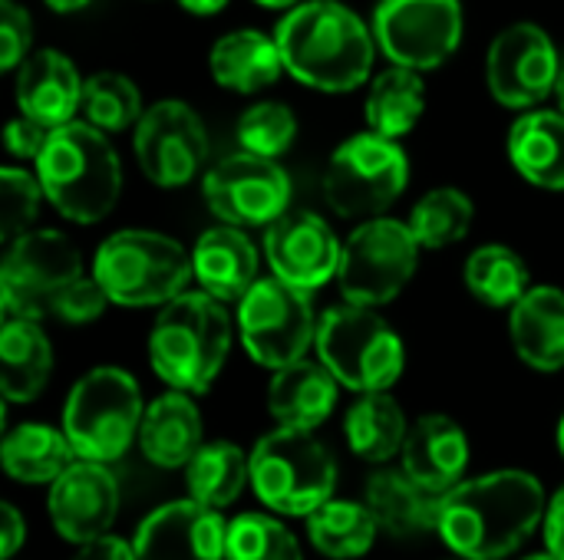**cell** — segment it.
<instances>
[{
  "label": "cell",
  "instance_id": "obj_23",
  "mask_svg": "<svg viewBox=\"0 0 564 560\" xmlns=\"http://www.w3.org/2000/svg\"><path fill=\"white\" fill-rule=\"evenodd\" d=\"M364 505L380 531L400 541L430 535L440 525V495L426 492L406 469H377L364 485Z\"/></svg>",
  "mask_w": 564,
  "mask_h": 560
},
{
  "label": "cell",
  "instance_id": "obj_16",
  "mask_svg": "<svg viewBox=\"0 0 564 560\" xmlns=\"http://www.w3.org/2000/svg\"><path fill=\"white\" fill-rule=\"evenodd\" d=\"M562 53L539 23L506 26L486 53V83L496 102L529 109L558 89Z\"/></svg>",
  "mask_w": 564,
  "mask_h": 560
},
{
  "label": "cell",
  "instance_id": "obj_30",
  "mask_svg": "<svg viewBox=\"0 0 564 560\" xmlns=\"http://www.w3.org/2000/svg\"><path fill=\"white\" fill-rule=\"evenodd\" d=\"M344 436L357 459L370 465H387L403 452L410 422L403 406L387 393H360V399L344 416Z\"/></svg>",
  "mask_w": 564,
  "mask_h": 560
},
{
  "label": "cell",
  "instance_id": "obj_32",
  "mask_svg": "<svg viewBox=\"0 0 564 560\" xmlns=\"http://www.w3.org/2000/svg\"><path fill=\"white\" fill-rule=\"evenodd\" d=\"M423 112H426V86L416 69L393 63L370 83L364 116L373 132L387 139H403L420 125Z\"/></svg>",
  "mask_w": 564,
  "mask_h": 560
},
{
  "label": "cell",
  "instance_id": "obj_14",
  "mask_svg": "<svg viewBox=\"0 0 564 560\" xmlns=\"http://www.w3.org/2000/svg\"><path fill=\"white\" fill-rule=\"evenodd\" d=\"M202 195L218 221L235 228H268L291 205V178L278 158L241 149L205 172Z\"/></svg>",
  "mask_w": 564,
  "mask_h": 560
},
{
  "label": "cell",
  "instance_id": "obj_34",
  "mask_svg": "<svg viewBox=\"0 0 564 560\" xmlns=\"http://www.w3.org/2000/svg\"><path fill=\"white\" fill-rule=\"evenodd\" d=\"M311 545L330 560L364 558L377 541V518L364 502H324L307 518Z\"/></svg>",
  "mask_w": 564,
  "mask_h": 560
},
{
  "label": "cell",
  "instance_id": "obj_22",
  "mask_svg": "<svg viewBox=\"0 0 564 560\" xmlns=\"http://www.w3.org/2000/svg\"><path fill=\"white\" fill-rule=\"evenodd\" d=\"M192 271L205 294L221 304H238L258 281V248L241 228L221 221L198 234L192 248Z\"/></svg>",
  "mask_w": 564,
  "mask_h": 560
},
{
  "label": "cell",
  "instance_id": "obj_21",
  "mask_svg": "<svg viewBox=\"0 0 564 560\" xmlns=\"http://www.w3.org/2000/svg\"><path fill=\"white\" fill-rule=\"evenodd\" d=\"M403 469L433 495L456 488L469 469V439L463 426L443 413L420 416L403 442Z\"/></svg>",
  "mask_w": 564,
  "mask_h": 560
},
{
  "label": "cell",
  "instance_id": "obj_5",
  "mask_svg": "<svg viewBox=\"0 0 564 560\" xmlns=\"http://www.w3.org/2000/svg\"><path fill=\"white\" fill-rule=\"evenodd\" d=\"M93 274L119 307H165L195 281L192 254L169 234L126 228L109 234L93 257Z\"/></svg>",
  "mask_w": 564,
  "mask_h": 560
},
{
  "label": "cell",
  "instance_id": "obj_25",
  "mask_svg": "<svg viewBox=\"0 0 564 560\" xmlns=\"http://www.w3.org/2000/svg\"><path fill=\"white\" fill-rule=\"evenodd\" d=\"M340 383L337 376L317 360H297L291 366L274 370L268 386V413L278 419V426L294 429H317L330 419L337 406Z\"/></svg>",
  "mask_w": 564,
  "mask_h": 560
},
{
  "label": "cell",
  "instance_id": "obj_39",
  "mask_svg": "<svg viewBox=\"0 0 564 560\" xmlns=\"http://www.w3.org/2000/svg\"><path fill=\"white\" fill-rule=\"evenodd\" d=\"M235 135L245 152L281 158L297 139V116L284 102H254L241 112Z\"/></svg>",
  "mask_w": 564,
  "mask_h": 560
},
{
  "label": "cell",
  "instance_id": "obj_43",
  "mask_svg": "<svg viewBox=\"0 0 564 560\" xmlns=\"http://www.w3.org/2000/svg\"><path fill=\"white\" fill-rule=\"evenodd\" d=\"M50 125H43V122H36V119H30V116H17V119H10L7 122V129H3V145H7V152L13 155V158H40V152H43V145H46V139H50Z\"/></svg>",
  "mask_w": 564,
  "mask_h": 560
},
{
  "label": "cell",
  "instance_id": "obj_29",
  "mask_svg": "<svg viewBox=\"0 0 564 560\" xmlns=\"http://www.w3.org/2000/svg\"><path fill=\"white\" fill-rule=\"evenodd\" d=\"M509 158L516 172L545 191H564V112L535 109L509 129Z\"/></svg>",
  "mask_w": 564,
  "mask_h": 560
},
{
  "label": "cell",
  "instance_id": "obj_50",
  "mask_svg": "<svg viewBox=\"0 0 564 560\" xmlns=\"http://www.w3.org/2000/svg\"><path fill=\"white\" fill-rule=\"evenodd\" d=\"M558 102H562V112H564V56H562V76H558Z\"/></svg>",
  "mask_w": 564,
  "mask_h": 560
},
{
  "label": "cell",
  "instance_id": "obj_33",
  "mask_svg": "<svg viewBox=\"0 0 564 560\" xmlns=\"http://www.w3.org/2000/svg\"><path fill=\"white\" fill-rule=\"evenodd\" d=\"M185 485L195 502L221 512L241 498L245 485H251V452L221 439L205 442L185 465Z\"/></svg>",
  "mask_w": 564,
  "mask_h": 560
},
{
  "label": "cell",
  "instance_id": "obj_7",
  "mask_svg": "<svg viewBox=\"0 0 564 560\" xmlns=\"http://www.w3.org/2000/svg\"><path fill=\"white\" fill-rule=\"evenodd\" d=\"M317 360L354 393H380L397 386L406 366L400 333L364 304H337L324 310L317 327Z\"/></svg>",
  "mask_w": 564,
  "mask_h": 560
},
{
  "label": "cell",
  "instance_id": "obj_44",
  "mask_svg": "<svg viewBox=\"0 0 564 560\" xmlns=\"http://www.w3.org/2000/svg\"><path fill=\"white\" fill-rule=\"evenodd\" d=\"M542 531H545V548H549V554L564 560V485L555 492V498H552L549 508H545Z\"/></svg>",
  "mask_w": 564,
  "mask_h": 560
},
{
  "label": "cell",
  "instance_id": "obj_10",
  "mask_svg": "<svg viewBox=\"0 0 564 560\" xmlns=\"http://www.w3.org/2000/svg\"><path fill=\"white\" fill-rule=\"evenodd\" d=\"M317 327L307 290L274 274L258 277L238 300V333L258 366L281 370L304 360L317 347Z\"/></svg>",
  "mask_w": 564,
  "mask_h": 560
},
{
  "label": "cell",
  "instance_id": "obj_2",
  "mask_svg": "<svg viewBox=\"0 0 564 560\" xmlns=\"http://www.w3.org/2000/svg\"><path fill=\"white\" fill-rule=\"evenodd\" d=\"M274 40L284 56V69L321 92H350L370 79L377 59V36L350 7L337 0L294 3Z\"/></svg>",
  "mask_w": 564,
  "mask_h": 560
},
{
  "label": "cell",
  "instance_id": "obj_4",
  "mask_svg": "<svg viewBox=\"0 0 564 560\" xmlns=\"http://www.w3.org/2000/svg\"><path fill=\"white\" fill-rule=\"evenodd\" d=\"M231 350V317L205 290L169 300L149 330V363L178 393H208Z\"/></svg>",
  "mask_w": 564,
  "mask_h": 560
},
{
  "label": "cell",
  "instance_id": "obj_24",
  "mask_svg": "<svg viewBox=\"0 0 564 560\" xmlns=\"http://www.w3.org/2000/svg\"><path fill=\"white\" fill-rule=\"evenodd\" d=\"M509 333L519 360L539 373L564 370V290L562 287H529L512 307Z\"/></svg>",
  "mask_w": 564,
  "mask_h": 560
},
{
  "label": "cell",
  "instance_id": "obj_35",
  "mask_svg": "<svg viewBox=\"0 0 564 560\" xmlns=\"http://www.w3.org/2000/svg\"><path fill=\"white\" fill-rule=\"evenodd\" d=\"M466 290L486 307H516L522 294L532 287V274L522 254L506 244H482L466 257L463 267Z\"/></svg>",
  "mask_w": 564,
  "mask_h": 560
},
{
  "label": "cell",
  "instance_id": "obj_42",
  "mask_svg": "<svg viewBox=\"0 0 564 560\" xmlns=\"http://www.w3.org/2000/svg\"><path fill=\"white\" fill-rule=\"evenodd\" d=\"M30 13L17 0H0V69H17L30 53Z\"/></svg>",
  "mask_w": 564,
  "mask_h": 560
},
{
  "label": "cell",
  "instance_id": "obj_52",
  "mask_svg": "<svg viewBox=\"0 0 564 560\" xmlns=\"http://www.w3.org/2000/svg\"><path fill=\"white\" fill-rule=\"evenodd\" d=\"M525 560H558V558H552V554L545 551V554H532V558H525Z\"/></svg>",
  "mask_w": 564,
  "mask_h": 560
},
{
  "label": "cell",
  "instance_id": "obj_15",
  "mask_svg": "<svg viewBox=\"0 0 564 560\" xmlns=\"http://www.w3.org/2000/svg\"><path fill=\"white\" fill-rule=\"evenodd\" d=\"M135 162L159 188L192 182L208 162V132L198 112L182 99L152 102L135 122Z\"/></svg>",
  "mask_w": 564,
  "mask_h": 560
},
{
  "label": "cell",
  "instance_id": "obj_3",
  "mask_svg": "<svg viewBox=\"0 0 564 560\" xmlns=\"http://www.w3.org/2000/svg\"><path fill=\"white\" fill-rule=\"evenodd\" d=\"M46 201L76 224L102 221L122 191V165L102 129L93 122L56 125L36 158Z\"/></svg>",
  "mask_w": 564,
  "mask_h": 560
},
{
  "label": "cell",
  "instance_id": "obj_8",
  "mask_svg": "<svg viewBox=\"0 0 564 560\" xmlns=\"http://www.w3.org/2000/svg\"><path fill=\"white\" fill-rule=\"evenodd\" d=\"M145 406L132 373L119 366H96L73 383L63 406V432L79 459L119 462L139 442Z\"/></svg>",
  "mask_w": 564,
  "mask_h": 560
},
{
  "label": "cell",
  "instance_id": "obj_48",
  "mask_svg": "<svg viewBox=\"0 0 564 560\" xmlns=\"http://www.w3.org/2000/svg\"><path fill=\"white\" fill-rule=\"evenodd\" d=\"M53 13H79V10H86L93 0H43Z\"/></svg>",
  "mask_w": 564,
  "mask_h": 560
},
{
  "label": "cell",
  "instance_id": "obj_19",
  "mask_svg": "<svg viewBox=\"0 0 564 560\" xmlns=\"http://www.w3.org/2000/svg\"><path fill=\"white\" fill-rule=\"evenodd\" d=\"M228 525L195 498L155 508L132 538L135 560H225Z\"/></svg>",
  "mask_w": 564,
  "mask_h": 560
},
{
  "label": "cell",
  "instance_id": "obj_38",
  "mask_svg": "<svg viewBox=\"0 0 564 560\" xmlns=\"http://www.w3.org/2000/svg\"><path fill=\"white\" fill-rule=\"evenodd\" d=\"M225 560H304V551L278 518L248 512L228 525Z\"/></svg>",
  "mask_w": 564,
  "mask_h": 560
},
{
  "label": "cell",
  "instance_id": "obj_17",
  "mask_svg": "<svg viewBox=\"0 0 564 560\" xmlns=\"http://www.w3.org/2000/svg\"><path fill=\"white\" fill-rule=\"evenodd\" d=\"M344 244L334 228L314 211H284L264 234V257L271 274L301 287L317 290L327 281H337Z\"/></svg>",
  "mask_w": 564,
  "mask_h": 560
},
{
  "label": "cell",
  "instance_id": "obj_12",
  "mask_svg": "<svg viewBox=\"0 0 564 560\" xmlns=\"http://www.w3.org/2000/svg\"><path fill=\"white\" fill-rule=\"evenodd\" d=\"M83 271L79 248L59 231H23L7 241L0 264V310L3 317L40 320L53 314L56 294Z\"/></svg>",
  "mask_w": 564,
  "mask_h": 560
},
{
  "label": "cell",
  "instance_id": "obj_46",
  "mask_svg": "<svg viewBox=\"0 0 564 560\" xmlns=\"http://www.w3.org/2000/svg\"><path fill=\"white\" fill-rule=\"evenodd\" d=\"M73 560H135L132 554V545H126L122 538H99V541H89V545H79V554Z\"/></svg>",
  "mask_w": 564,
  "mask_h": 560
},
{
  "label": "cell",
  "instance_id": "obj_49",
  "mask_svg": "<svg viewBox=\"0 0 564 560\" xmlns=\"http://www.w3.org/2000/svg\"><path fill=\"white\" fill-rule=\"evenodd\" d=\"M254 3H261V7H268V10H291V7L301 3V0H254Z\"/></svg>",
  "mask_w": 564,
  "mask_h": 560
},
{
  "label": "cell",
  "instance_id": "obj_9",
  "mask_svg": "<svg viewBox=\"0 0 564 560\" xmlns=\"http://www.w3.org/2000/svg\"><path fill=\"white\" fill-rule=\"evenodd\" d=\"M324 201L340 218H380L410 185V158L397 139L360 132L340 142L324 168Z\"/></svg>",
  "mask_w": 564,
  "mask_h": 560
},
{
  "label": "cell",
  "instance_id": "obj_11",
  "mask_svg": "<svg viewBox=\"0 0 564 560\" xmlns=\"http://www.w3.org/2000/svg\"><path fill=\"white\" fill-rule=\"evenodd\" d=\"M420 241L410 224L397 218H367L344 241L337 284L344 300L364 307H383L397 300L416 274Z\"/></svg>",
  "mask_w": 564,
  "mask_h": 560
},
{
  "label": "cell",
  "instance_id": "obj_20",
  "mask_svg": "<svg viewBox=\"0 0 564 560\" xmlns=\"http://www.w3.org/2000/svg\"><path fill=\"white\" fill-rule=\"evenodd\" d=\"M86 79L73 66V59L59 50H36L17 66V109L50 129L73 122L83 109Z\"/></svg>",
  "mask_w": 564,
  "mask_h": 560
},
{
  "label": "cell",
  "instance_id": "obj_53",
  "mask_svg": "<svg viewBox=\"0 0 564 560\" xmlns=\"http://www.w3.org/2000/svg\"><path fill=\"white\" fill-rule=\"evenodd\" d=\"M463 560H466V558H463Z\"/></svg>",
  "mask_w": 564,
  "mask_h": 560
},
{
  "label": "cell",
  "instance_id": "obj_18",
  "mask_svg": "<svg viewBox=\"0 0 564 560\" xmlns=\"http://www.w3.org/2000/svg\"><path fill=\"white\" fill-rule=\"evenodd\" d=\"M46 512L59 538L69 545H89L109 535L119 515V485L102 462L76 459L46 495Z\"/></svg>",
  "mask_w": 564,
  "mask_h": 560
},
{
  "label": "cell",
  "instance_id": "obj_51",
  "mask_svg": "<svg viewBox=\"0 0 564 560\" xmlns=\"http://www.w3.org/2000/svg\"><path fill=\"white\" fill-rule=\"evenodd\" d=\"M558 449H562V455H564V416H562V422H558Z\"/></svg>",
  "mask_w": 564,
  "mask_h": 560
},
{
  "label": "cell",
  "instance_id": "obj_45",
  "mask_svg": "<svg viewBox=\"0 0 564 560\" xmlns=\"http://www.w3.org/2000/svg\"><path fill=\"white\" fill-rule=\"evenodd\" d=\"M0 525H3V541H0V558L10 560L26 541V525L20 518V512L13 505H3L0 508Z\"/></svg>",
  "mask_w": 564,
  "mask_h": 560
},
{
  "label": "cell",
  "instance_id": "obj_1",
  "mask_svg": "<svg viewBox=\"0 0 564 560\" xmlns=\"http://www.w3.org/2000/svg\"><path fill=\"white\" fill-rule=\"evenodd\" d=\"M545 508V488L535 475L502 469L440 495L436 535L459 558L502 560L539 531Z\"/></svg>",
  "mask_w": 564,
  "mask_h": 560
},
{
  "label": "cell",
  "instance_id": "obj_6",
  "mask_svg": "<svg viewBox=\"0 0 564 560\" xmlns=\"http://www.w3.org/2000/svg\"><path fill=\"white\" fill-rule=\"evenodd\" d=\"M251 488L264 508L307 518L337 488V462L314 429L278 426L251 449Z\"/></svg>",
  "mask_w": 564,
  "mask_h": 560
},
{
  "label": "cell",
  "instance_id": "obj_26",
  "mask_svg": "<svg viewBox=\"0 0 564 560\" xmlns=\"http://www.w3.org/2000/svg\"><path fill=\"white\" fill-rule=\"evenodd\" d=\"M202 446V413L192 403V393L169 389L165 396L145 406L139 426V449L152 465L185 469Z\"/></svg>",
  "mask_w": 564,
  "mask_h": 560
},
{
  "label": "cell",
  "instance_id": "obj_37",
  "mask_svg": "<svg viewBox=\"0 0 564 560\" xmlns=\"http://www.w3.org/2000/svg\"><path fill=\"white\" fill-rule=\"evenodd\" d=\"M142 92L122 73H93L83 86V116L102 132H126L142 119Z\"/></svg>",
  "mask_w": 564,
  "mask_h": 560
},
{
  "label": "cell",
  "instance_id": "obj_40",
  "mask_svg": "<svg viewBox=\"0 0 564 560\" xmlns=\"http://www.w3.org/2000/svg\"><path fill=\"white\" fill-rule=\"evenodd\" d=\"M43 185L36 175L7 165L0 172V238L13 241L23 231H30V224L40 215V201H43Z\"/></svg>",
  "mask_w": 564,
  "mask_h": 560
},
{
  "label": "cell",
  "instance_id": "obj_36",
  "mask_svg": "<svg viewBox=\"0 0 564 560\" xmlns=\"http://www.w3.org/2000/svg\"><path fill=\"white\" fill-rule=\"evenodd\" d=\"M476 208L473 198L459 188H433L426 191L410 215V231L420 241L423 251H443L449 244H459L473 228Z\"/></svg>",
  "mask_w": 564,
  "mask_h": 560
},
{
  "label": "cell",
  "instance_id": "obj_47",
  "mask_svg": "<svg viewBox=\"0 0 564 560\" xmlns=\"http://www.w3.org/2000/svg\"><path fill=\"white\" fill-rule=\"evenodd\" d=\"M225 3H228V0H178V7H182V10L198 13V17H212V13L225 10Z\"/></svg>",
  "mask_w": 564,
  "mask_h": 560
},
{
  "label": "cell",
  "instance_id": "obj_27",
  "mask_svg": "<svg viewBox=\"0 0 564 560\" xmlns=\"http://www.w3.org/2000/svg\"><path fill=\"white\" fill-rule=\"evenodd\" d=\"M53 373V347L30 317H3L0 327V393L7 403H33Z\"/></svg>",
  "mask_w": 564,
  "mask_h": 560
},
{
  "label": "cell",
  "instance_id": "obj_31",
  "mask_svg": "<svg viewBox=\"0 0 564 560\" xmlns=\"http://www.w3.org/2000/svg\"><path fill=\"white\" fill-rule=\"evenodd\" d=\"M3 472L23 485H53L79 455L63 429L43 422H23L3 436Z\"/></svg>",
  "mask_w": 564,
  "mask_h": 560
},
{
  "label": "cell",
  "instance_id": "obj_41",
  "mask_svg": "<svg viewBox=\"0 0 564 560\" xmlns=\"http://www.w3.org/2000/svg\"><path fill=\"white\" fill-rule=\"evenodd\" d=\"M106 304H112V300H109L106 287L96 281V274H79L76 281H69V284L56 294V300H53V317H59L63 323L79 327V323L99 320L102 310H106Z\"/></svg>",
  "mask_w": 564,
  "mask_h": 560
},
{
  "label": "cell",
  "instance_id": "obj_13",
  "mask_svg": "<svg viewBox=\"0 0 564 560\" xmlns=\"http://www.w3.org/2000/svg\"><path fill=\"white\" fill-rule=\"evenodd\" d=\"M459 0H380L373 10V36L380 53L416 73L443 66L463 43Z\"/></svg>",
  "mask_w": 564,
  "mask_h": 560
},
{
  "label": "cell",
  "instance_id": "obj_28",
  "mask_svg": "<svg viewBox=\"0 0 564 560\" xmlns=\"http://www.w3.org/2000/svg\"><path fill=\"white\" fill-rule=\"evenodd\" d=\"M208 69L221 89L251 96L281 79L284 56L274 36H264L258 30H235L215 40L208 53Z\"/></svg>",
  "mask_w": 564,
  "mask_h": 560
}]
</instances>
